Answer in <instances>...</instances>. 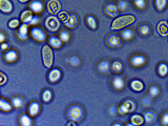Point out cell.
Masks as SVG:
<instances>
[{
	"label": "cell",
	"mask_w": 168,
	"mask_h": 126,
	"mask_svg": "<svg viewBox=\"0 0 168 126\" xmlns=\"http://www.w3.org/2000/svg\"><path fill=\"white\" fill-rule=\"evenodd\" d=\"M135 21H136V17L132 16V15H123V16H120V17H118L117 19L113 20L111 29L113 31H118V29H123L125 26L130 25Z\"/></svg>",
	"instance_id": "obj_1"
},
{
	"label": "cell",
	"mask_w": 168,
	"mask_h": 126,
	"mask_svg": "<svg viewBox=\"0 0 168 126\" xmlns=\"http://www.w3.org/2000/svg\"><path fill=\"white\" fill-rule=\"evenodd\" d=\"M42 59H43L44 65L46 67H51L54 62V55L52 49L48 45H44L42 47Z\"/></svg>",
	"instance_id": "obj_2"
},
{
	"label": "cell",
	"mask_w": 168,
	"mask_h": 126,
	"mask_svg": "<svg viewBox=\"0 0 168 126\" xmlns=\"http://www.w3.org/2000/svg\"><path fill=\"white\" fill-rule=\"evenodd\" d=\"M135 108H136V104H135L133 101L125 100L124 103L122 104L119 108H118V112L121 114V115H124V114H129V112H132Z\"/></svg>",
	"instance_id": "obj_3"
},
{
	"label": "cell",
	"mask_w": 168,
	"mask_h": 126,
	"mask_svg": "<svg viewBox=\"0 0 168 126\" xmlns=\"http://www.w3.org/2000/svg\"><path fill=\"white\" fill-rule=\"evenodd\" d=\"M82 116H83V112H82L81 107H79V106H72L68 110V117L70 120L79 121L81 120Z\"/></svg>",
	"instance_id": "obj_4"
},
{
	"label": "cell",
	"mask_w": 168,
	"mask_h": 126,
	"mask_svg": "<svg viewBox=\"0 0 168 126\" xmlns=\"http://www.w3.org/2000/svg\"><path fill=\"white\" fill-rule=\"evenodd\" d=\"M45 25H46L47 29L52 32H56L59 29L60 23H59V20L56 17H48L45 20Z\"/></svg>",
	"instance_id": "obj_5"
},
{
	"label": "cell",
	"mask_w": 168,
	"mask_h": 126,
	"mask_svg": "<svg viewBox=\"0 0 168 126\" xmlns=\"http://www.w3.org/2000/svg\"><path fill=\"white\" fill-rule=\"evenodd\" d=\"M47 10H48V13L52 15L58 14L59 11L61 10V4L58 0H51L48 3H47Z\"/></svg>",
	"instance_id": "obj_6"
},
{
	"label": "cell",
	"mask_w": 168,
	"mask_h": 126,
	"mask_svg": "<svg viewBox=\"0 0 168 126\" xmlns=\"http://www.w3.org/2000/svg\"><path fill=\"white\" fill-rule=\"evenodd\" d=\"M31 36H32L35 40L37 41H44L45 40V33L41 29H38V27H35L31 31Z\"/></svg>",
	"instance_id": "obj_7"
},
{
	"label": "cell",
	"mask_w": 168,
	"mask_h": 126,
	"mask_svg": "<svg viewBox=\"0 0 168 126\" xmlns=\"http://www.w3.org/2000/svg\"><path fill=\"white\" fill-rule=\"evenodd\" d=\"M29 9L32 10L34 13H41L43 11V3L40 0H34L33 2L29 3Z\"/></svg>",
	"instance_id": "obj_8"
},
{
	"label": "cell",
	"mask_w": 168,
	"mask_h": 126,
	"mask_svg": "<svg viewBox=\"0 0 168 126\" xmlns=\"http://www.w3.org/2000/svg\"><path fill=\"white\" fill-rule=\"evenodd\" d=\"M118 12H119V9H118V5H116V4L110 3V4H107L105 6V13L109 15L110 17H116L118 15Z\"/></svg>",
	"instance_id": "obj_9"
},
{
	"label": "cell",
	"mask_w": 168,
	"mask_h": 126,
	"mask_svg": "<svg viewBox=\"0 0 168 126\" xmlns=\"http://www.w3.org/2000/svg\"><path fill=\"white\" fill-rule=\"evenodd\" d=\"M0 10L3 13H11L13 11V4L10 0H0Z\"/></svg>",
	"instance_id": "obj_10"
},
{
	"label": "cell",
	"mask_w": 168,
	"mask_h": 126,
	"mask_svg": "<svg viewBox=\"0 0 168 126\" xmlns=\"http://www.w3.org/2000/svg\"><path fill=\"white\" fill-rule=\"evenodd\" d=\"M156 31L161 36H167L168 35V23L166 21H161L156 26Z\"/></svg>",
	"instance_id": "obj_11"
},
{
	"label": "cell",
	"mask_w": 168,
	"mask_h": 126,
	"mask_svg": "<svg viewBox=\"0 0 168 126\" xmlns=\"http://www.w3.org/2000/svg\"><path fill=\"white\" fill-rule=\"evenodd\" d=\"M60 77H61V72L57 68L52 69L51 73L48 74V80L51 82H57L60 79Z\"/></svg>",
	"instance_id": "obj_12"
},
{
	"label": "cell",
	"mask_w": 168,
	"mask_h": 126,
	"mask_svg": "<svg viewBox=\"0 0 168 126\" xmlns=\"http://www.w3.org/2000/svg\"><path fill=\"white\" fill-rule=\"evenodd\" d=\"M107 43L108 45L113 46V47H117V46H119L121 44V40H120V38L116 35H111L109 37L107 38Z\"/></svg>",
	"instance_id": "obj_13"
},
{
	"label": "cell",
	"mask_w": 168,
	"mask_h": 126,
	"mask_svg": "<svg viewBox=\"0 0 168 126\" xmlns=\"http://www.w3.org/2000/svg\"><path fill=\"white\" fill-rule=\"evenodd\" d=\"M33 13L32 11H29V10H26V11L22 12V14L20 16V19L21 21L23 23H27V22H31L33 19Z\"/></svg>",
	"instance_id": "obj_14"
},
{
	"label": "cell",
	"mask_w": 168,
	"mask_h": 126,
	"mask_svg": "<svg viewBox=\"0 0 168 126\" xmlns=\"http://www.w3.org/2000/svg\"><path fill=\"white\" fill-rule=\"evenodd\" d=\"M145 61H146L145 57H143V56H140V55H138V56H135V57L131 58V64H132L133 66H141V65H143V64L145 63Z\"/></svg>",
	"instance_id": "obj_15"
},
{
	"label": "cell",
	"mask_w": 168,
	"mask_h": 126,
	"mask_svg": "<svg viewBox=\"0 0 168 126\" xmlns=\"http://www.w3.org/2000/svg\"><path fill=\"white\" fill-rule=\"evenodd\" d=\"M130 87L135 92H141L144 88V85L140 80H132L130 83Z\"/></svg>",
	"instance_id": "obj_16"
},
{
	"label": "cell",
	"mask_w": 168,
	"mask_h": 126,
	"mask_svg": "<svg viewBox=\"0 0 168 126\" xmlns=\"http://www.w3.org/2000/svg\"><path fill=\"white\" fill-rule=\"evenodd\" d=\"M17 57L18 55L15 51H9V52L4 55V59H5L6 62H14V61H16Z\"/></svg>",
	"instance_id": "obj_17"
},
{
	"label": "cell",
	"mask_w": 168,
	"mask_h": 126,
	"mask_svg": "<svg viewBox=\"0 0 168 126\" xmlns=\"http://www.w3.org/2000/svg\"><path fill=\"white\" fill-rule=\"evenodd\" d=\"M39 109H40V107H39V104H38L37 102H33V103L31 104V105H29V115L32 116V117H35L38 112H39Z\"/></svg>",
	"instance_id": "obj_18"
},
{
	"label": "cell",
	"mask_w": 168,
	"mask_h": 126,
	"mask_svg": "<svg viewBox=\"0 0 168 126\" xmlns=\"http://www.w3.org/2000/svg\"><path fill=\"white\" fill-rule=\"evenodd\" d=\"M113 87L116 89H122L124 87V80L121 77H116L113 81Z\"/></svg>",
	"instance_id": "obj_19"
},
{
	"label": "cell",
	"mask_w": 168,
	"mask_h": 126,
	"mask_svg": "<svg viewBox=\"0 0 168 126\" xmlns=\"http://www.w3.org/2000/svg\"><path fill=\"white\" fill-rule=\"evenodd\" d=\"M27 25H26L25 23H24L23 25L20 26V29H19V34H18V36H19V38H20L21 40H25L26 38H27Z\"/></svg>",
	"instance_id": "obj_20"
},
{
	"label": "cell",
	"mask_w": 168,
	"mask_h": 126,
	"mask_svg": "<svg viewBox=\"0 0 168 126\" xmlns=\"http://www.w3.org/2000/svg\"><path fill=\"white\" fill-rule=\"evenodd\" d=\"M130 120L132 125H142L144 122V118L141 117L140 115H135L130 118Z\"/></svg>",
	"instance_id": "obj_21"
},
{
	"label": "cell",
	"mask_w": 168,
	"mask_h": 126,
	"mask_svg": "<svg viewBox=\"0 0 168 126\" xmlns=\"http://www.w3.org/2000/svg\"><path fill=\"white\" fill-rule=\"evenodd\" d=\"M64 24H65V26H67V27H74V26H76V24H77V17H76L75 15H70V18L64 22Z\"/></svg>",
	"instance_id": "obj_22"
},
{
	"label": "cell",
	"mask_w": 168,
	"mask_h": 126,
	"mask_svg": "<svg viewBox=\"0 0 168 126\" xmlns=\"http://www.w3.org/2000/svg\"><path fill=\"white\" fill-rule=\"evenodd\" d=\"M98 71L101 73H107L109 71V62L108 61H102L98 65Z\"/></svg>",
	"instance_id": "obj_23"
},
{
	"label": "cell",
	"mask_w": 168,
	"mask_h": 126,
	"mask_svg": "<svg viewBox=\"0 0 168 126\" xmlns=\"http://www.w3.org/2000/svg\"><path fill=\"white\" fill-rule=\"evenodd\" d=\"M49 43H51V45H52L53 47L58 49V47H60V46L62 45V40L57 37H52V38H49Z\"/></svg>",
	"instance_id": "obj_24"
},
{
	"label": "cell",
	"mask_w": 168,
	"mask_h": 126,
	"mask_svg": "<svg viewBox=\"0 0 168 126\" xmlns=\"http://www.w3.org/2000/svg\"><path fill=\"white\" fill-rule=\"evenodd\" d=\"M0 108L2 109L3 112H10V110H12V106H11V104L9 102L1 99L0 100Z\"/></svg>",
	"instance_id": "obj_25"
},
{
	"label": "cell",
	"mask_w": 168,
	"mask_h": 126,
	"mask_svg": "<svg viewBox=\"0 0 168 126\" xmlns=\"http://www.w3.org/2000/svg\"><path fill=\"white\" fill-rule=\"evenodd\" d=\"M158 72H159L160 76H162V77H164V76H166L168 73V66L166 65L165 63H162V64H160L159 65V68H158Z\"/></svg>",
	"instance_id": "obj_26"
},
{
	"label": "cell",
	"mask_w": 168,
	"mask_h": 126,
	"mask_svg": "<svg viewBox=\"0 0 168 126\" xmlns=\"http://www.w3.org/2000/svg\"><path fill=\"white\" fill-rule=\"evenodd\" d=\"M121 35L124 40H130L131 38L133 37V32L131 29H125V31L122 32Z\"/></svg>",
	"instance_id": "obj_27"
},
{
	"label": "cell",
	"mask_w": 168,
	"mask_h": 126,
	"mask_svg": "<svg viewBox=\"0 0 168 126\" xmlns=\"http://www.w3.org/2000/svg\"><path fill=\"white\" fill-rule=\"evenodd\" d=\"M20 124L22 126H29L32 124V120H31V118H29L26 115H22L20 118Z\"/></svg>",
	"instance_id": "obj_28"
},
{
	"label": "cell",
	"mask_w": 168,
	"mask_h": 126,
	"mask_svg": "<svg viewBox=\"0 0 168 126\" xmlns=\"http://www.w3.org/2000/svg\"><path fill=\"white\" fill-rule=\"evenodd\" d=\"M123 68V65H122V63L120 61H115L113 63V65H111V69H113V72L115 73H120Z\"/></svg>",
	"instance_id": "obj_29"
},
{
	"label": "cell",
	"mask_w": 168,
	"mask_h": 126,
	"mask_svg": "<svg viewBox=\"0 0 168 126\" xmlns=\"http://www.w3.org/2000/svg\"><path fill=\"white\" fill-rule=\"evenodd\" d=\"M86 21H87V24H88V26H89L90 29H97V21L93 16H88Z\"/></svg>",
	"instance_id": "obj_30"
},
{
	"label": "cell",
	"mask_w": 168,
	"mask_h": 126,
	"mask_svg": "<svg viewBox=\"0 0 168 126\" xmlns=\"http://www.w3.org/2000/svg\"><path fill=\"white\" fill-rule=\"evenodd\" d=\"M154 119H156V116H154L151 112H145V115H144V120L146 121L147 123H151V122H154Z\"/></svg>",
	"instance_id": "obj_31"
},
{
	"label": "cell",
	"mask_w": 168,
	"mask_h": 126,
	"mask_svg": "<svg viewBox=\"0 0 168 126\" xmlns=\"http://www.w3.org/2000/svg\"><path fill=\"white\" fill-rule=\"evenodd\" d=\"M12 103L15 107H21V106L23 105L24 101L23 99H21V98H18V97H15L12 99Z\"/></svg>",
	"instance_id": "obj_32"
},
{
	"label": "cell",
	"mask_w": 168,
	"mask_h": 126,
	"mask_svg": "<svg viewBox=\"0 0 168 126\" xmlns=\"http://www.w3.org/2000/svg\"><path fill=\"white\" fill-rule=\"evenodd\" d=\"M66 62H68L72 66H78L79 64H80V60H79L78 57H76V56H74V57H70L68 58V59H66Z\"/></svg>",
	"instance_id": "obj_33"
},
{
	"label": "cell",
	"mask_w": 168,
	"mask_h": 126,
	"mask_svg": "<svg viewBox=\"0 0 168 126\" xmlns=\"http://www.w3.org/2000/svg\"><path fill=\"white\" fill-rule=\"evenodd\" d=\"M166 3H167V0H156V9L159 11H163L164 8L166 6Z\"/></svg>",
	"instance_id": "obj_34"
},
{
	"label": "cell",
	"mask_w": 168,
	"mask_h": 126,
	"mask_svg": "<svg viewBox=\"0 0 168 126\" xmlns=\"http://www.w3.org/2000/svg\"><path fill=\"white\" fill-rule=\"evenodd\" d=\"M60 39L62 40V42H68V40H70V33L66 31H62L60 33Z\"/></svg>",
	"instance_id": "obj_35"
},
{
	"label": "cell",
	"mask_w": 168,
	"mask_h": 126,
	"mask_svg": "<svg viewBox=\"0 0 168 126\" xmlns=\"http://www.w3.org/2000/svg\"><path fill=\"white\" fill-rule=\"evenodd\" d=\"M127 8H128V3L126 2V1H124V0L119 1V3H118V9H119L120 11L124 12L125 10H127Z\"/></svg>",
	"instance_id": "obj_36"
},
{
	"label": "cell",
	"mask_w": 168,
	"mask_h": 126,
	"mask_svg": "<svg viewBox=\"0 0 168 126\" xmlns=\"http://www.w3.org/2000/svg\"><path fill=\"white\" fill-rule=\"evenodd\" d=\"M42 99H43V101H45V102L51 101V99H52V92L48 90V89H46V90L43 92V94H42Z\"/></svg>",
	"instance_id": "obj_37"
},
{
	"label": "cell",
	"mask_w": 168,
	"mask_h": 126,
	"mask_svg": "<svg viewBox=\"0 0 168 126\" xmlns=\"http://www.w3.org/2000/svg\"><path fill=\"white\" fill-rule=\"evenodd\" d=\"M135 4L138 9H141L143 10L146 6V2H145V0H135Z\"/></svg>",
	"instance_id": "obj_38"
},
{
	"label": "cell",
	"mask_w": 168,
	"mask_h": 126,
	"mask_svg": "<svg viewBox=\"0 0 168 126\" xmlns=\"http://www.w3.org/2000/svg\"><path fill=\"white\" fill-rule=\"evenodd\" d=\"M160 92V89L156 87V86H151L150 87V90H149V94H150L151 97H156L158 96Z\"/></svg>",
	"instance_id": "obj_39"
},
{
	"label": "cell",
	"mask_w": 168,
	"mask_h": 126,
	"mask_svg": "<svg viewBox=\"0 0 168 126\" xmlns=\"http://www.w3.org/2000/svg\"><path fill=\"white\" fill-rule=\"evenodd\" d=\"M149 31H150V29H149V26H147V25H142L140 27V33L142 35H144V36L149 34Z\"/></svg>",
	"instance_id": "obj_40"
},
{
	"label": "cell",
	"mask_w": 168,
	"mask_h": 126,
	"mask_svg": "<svg viewBox=\"0 0 168 126\" xmlns=\"http://www.w3.org/2000/svg\"><path fill=\"white\" fill-rule=\"evenodd\" d=\"M68 18H70V15L67 14L66 12H62V13H60V14H59V19H60V20H62L63 22H65V21H66Z\"/></svg>",
	"instance_id": "obj_41"
},
{
	"label": "cell",
	"mask_w": 168,
	"mask_h": 126,
	"mask_svg": "<svg viewBox=\"0 0 168 126\" xmlns=\"http://www.w3.org/2000/svg\"><path fill=\"white\" fill-rule=\"evenodd\" d=\"M9 26L11 29H16V27H18V26H19V20H17V19L11 20L9 22Z\"/></svg>",
	"instance_id": "obj_42"
},
{
	"label": "cell",
	"mask_w": 168,
	"mask_h": 126,
	"mask_svg": "<svg viewBox=\"0 0 168 126\" xmlns=\"http://www.w3.org/2000/svg\"><path fill=\"white\" fill-rule=\"evenodd\" d=\"M142 103H143V105L144 106H149L151 104V100H150V98L149 97H146V98H144L142 100Z\"/></svg>",
	"instance_id": "obj_43"
},
{
	"label": "cell",
	"mask_w": 168,
	"mask_h": 126,
	"mask_svg": "<svg viewBox=\"0 0 168 126\" xmlns=\"http://www.w3.org/2000/svg\"><path fill=\"white\" fill-rule=\"evenodd\" d=\"M162 123L164 125H168V112L164 114V116L162 117Z\"/></svg>",
	"instance_id": "obj_44"
},
{
	"label": "cell",
	"mask_w": 168,
	"mask_h": 126,
	"mask_svg": "<svg viewBox=\"0 0 168 126\" xmlns=\"http://www.w3.org/2000/svg\"><path fill=\"white\" fill-rule=\"evenodd\" d=\"M39 21H40V19H39V18H38V17H34L32 19V21L29 22V24H31V25H37L38 23H39Z\"/></svg>",
	"instance_id": "obj_45"
},
{
	"label": "cell",
	"mask_w": 168,
	"mask_h": 126,
	"mask_svg": "<svg viewBox=\"0 0 168 126\" xmlns=\"http://www.w3.org/2000/svg\"><path fill=\"white\" fill-rule=\"evenodd\" d=\"M0 77H1V82H0V84H1V85H3V84L5 83V81H6L5 75L3 74V73H1V74H0Z\"/></svg>",
	"instance_id": "obj_46"
},
{
	"label": "cell",
	"mask_w": 168,
	"mask_h": 126,
	"mask_svg": "<svg viewBox=\"0 0 168 126\" xmlns=\"http://www.w3.org/2000/svg\"><path fill=\"white\" fill-rule=\"evenodd\" d=\"M116 112H117L116 107H115V106H111V107H110V109H109V114L111 116H115V115H116Z\"/></svg>",
	"instance_id": "obj_47"
},
{
	"label": "cell",
	"mask_w": 168,
	"mask_h": 126,
	"mask_svg": "<svg viewBox=\"0 0 168 126\" xmlns=\"http://www.w3.org/2000/svg\"><path fill=\"white\" fill-rule=\"evenodd\" d=\"M9 47H10L9 44H6V43H4V42L1 44V49H2V51H5V49H8Z\"/></svg>",
	"instance_id": "obj_48"
},
{
	"label": "cell",
	"mask_w": 168,
	"mask_h": 126,
	"mask_svg": "<svg viewBox=\"0 0 168 126\" xmlns=\"http://www.w3.org/2000/svg\"><path fill=\"white\" fill-rule=\"evenodd\" d=\"M4 34H3V33H1V34H0V42H4Z\"/></svg>",
	"instance_id": "obj_49"
},
{
	"label": "cell",
	"mask_w": 168,
	"mask_h": 126,
	"mask_svg": "<svg viewBox=\"0 0 168 126\" xmlns=\"http://www.w3.org/2000/svg\"><path fill=\"white\" fill-rule=\"evenodd\" d=\"M67 125H76V121L75 122H70V123H67Z\"/></svg>",
	"instance_id": "obj_50"
},
{
	"label": "cell",
	"mask_w": 168,
	"mask_h": 126,
	"mask_svg": "<svg viewBox=\"0 0 168 126\" xmlns=\"http://www.w3.org/2000/svg\"><path fill=\"white\" fill-rule=\"evenodd\" d=\"M20 2H26V1H29V0H19Z\"/></svg>",
	"instance_id": "obj_51"
}]
</instances>
